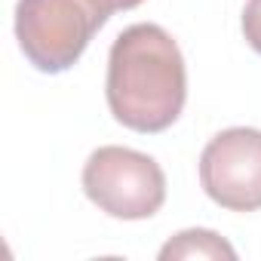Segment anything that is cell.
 <instances>
[{
	"mask_svg": "<svg viewBox=\"0 0 261 261\" xmlns=\"http://www.w3.org/2000/svg\"><path fill=\"white\" fill-rule=\"evenodd\" d=\"M92 4L101 10L105 19H111V16L120 13V10H136L139 4H145V0H92Z\"/></svg>",
	"mask_w": 261,
	"mask_h": 261,
	"instance_id": "obj_7",
	"label": "cell"
},
{
	"mask_svg": "<svg viewBox=\"0 0 261 261\" xmlns=\"http://www.w3.org/2000/svg\"><path fill=\"white\" fill-rule=\"evenodd\" d=\"M160 258L163 261H169V258H227V261H233L237 258V249L227 240H221L215 230L191 227V230L175 233L160 249Z\"/></svg>",
	"mask_w": 261,
	"mask_h": 261,
	"instance_id": "obj_5",
	"label": "cell"
},
{
	"mask_svg": "<svg viewBox=\"0 0 261 261\" xmlns=\"http://www.w3.org/2000/svg\"><path fill=\"white\" fill-rule=\"evenodd\" d=\"M108 19L92 0H19L16 40L25 59L43 74H62L86 53Z\"/></svg>",
	"mask_w": 261,
	"mask_h": 261,
	"instance_id": "obj_2",
	"label": "cell"
},
{
	"mask_svg": "<svg viewBox=\"0 0 261 261\" xmlns=\"http://www.w3.org/2000/svg\"><path fill=\"white\" fill-rule=\"evenodd\" d=\"M243 34H246V43L261 56V0H246V7H243Z\"/></svg>",
	"mask_w": 261,
	"mask_h": 261,
	"instance_id": "obj_6",
	"label": "cell"
},
{
	"mask_svg": "<svg viewBox=\"0 0 261 261\" xmlns=\"http://www.w3.org/2000/svg\"><path fill=\"white\" fill-rule=\"evenodd\" d=\"M200 185L221 209H261V129L233 126L218 133L200 154Z\"/></svg>",
	"mask_w": 261,
	"mask_h": 261,
	"instance_id": "obj_4",
	"label": "cell"
},
{
	"mask_svg": "<svg viewBox=\"0 0 261 261\" xmlns=\"http://www.w3.org/2000/svg\"><path fill=\"white\" fill-rule=\"evenodd\" d=\"M86 197L111 218L142 221L166 203V175L160 163L142 151L105 145L83 166Z\"/></svg>",
	"mask_w": 261,
	"mask_h": 261,
	"instance_id": "obj_3",
	"label": "cell"
},
{
	"mask_svg": "<svg viewBox=\"0 0 261 261\" xmlns=\"http://www.w3.org/2000/svg\"><path fill=\"white\" fill-rule=\"evenodd\" d=\"M105 95L126 129L148 136L169 129L188 98L185 56L172 34L151 22L120 31L108 56Z\"/></svg>",
	"mask_w": 261,
	"mask_h": 261,
	"instance_id": "obj_1",
	"label": "cell"
}]
</instances>
